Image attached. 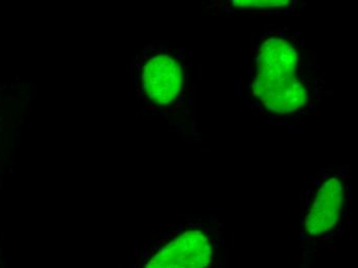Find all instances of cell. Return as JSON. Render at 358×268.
<instances>
[{"label": "cell", "instance_id": "1", "mask_svg": "<svg viewBox=\"0 0 358 268\" xmlns=\"http://www.w3.org/2000/svg\"><path fill=\"white\" fill-rule=\"evenodd\" d=\"M253 93L277 114H290L305 106L308 91L299 77V54L287 39L270 38L259 48Z\"/></svg>", "mask_w": 358, "mask_h": 268}, {"label": "cell", "instance_id": "2", "mask_svg": "<svg viewBox=\"0 0 358 268\" xmlns=\"http://www.w3.org/2000/svg\"><path fill=\"white\" fill-rule=\"evenodd\" d=\"M213 257V239L204 230H191L162 248L144 268H207Z\"/></svg>", "mask_w": 358, "mask_h": 268}, {"label": "cell", "instance_id": "3", "mask_svg": "<svg viewBox=\"0 0 358 268\" xmlns=\"http://www.w3.org/2000/svg\"><path fill=\"white\" fill-rule=\"evenodd\" d=\"M141 80L144 91L152 102L168 106L178 97L182 88V69L176 59L159 54L144 65Z\"/></svg>", "mask_w": 358, "mask_h": 268}, {"label": "cell", "instance_id": "4", "mask_svg": "<svg viewBox=\"0 0 358 268\" xmlns=\"http://www.w3.org/2000/svg\"><path fill=\"white\" fill-rule=\"evenodd\" d=\"M344 183L338 176L327 178L316 192L306 216L305 230L310 237H322L335 230L344 210Z\"/></svg>", "mask_w": 358, "mask_h": 268}, {"label": "cell", "instance_id": "5", "mask_svg": "<svg viewBox=\"0 0 358 268\" xmlns=\"http://www.w3.org/2000/svg\"><path fill=\"white\" fill-rule=\"evenodd\" d=\"M240 8H280L289 3L288 0H239L234 1Z\"/></svg>", "mask_w": 358, "mask_h": 268}]
</instances>
